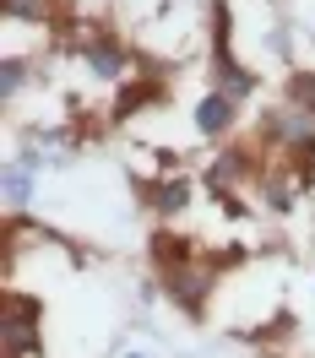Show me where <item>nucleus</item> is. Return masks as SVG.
Segmentation results:
<instances>
[{
	"mask_svg": "<svg viewBox=\"0 0 315 358\" xmlns=\"http://www.w3.org/2000/svg\"><path fill=\"white\" fill-rule=\"evenodd\" d=\"M92 66L104 71V76H114V71H120V55H114V49H92Z\"/></svg>",
	"mask_w": 315,
	"mask_h": 358,
	"instance_id": "nucleus-4",
	"label": "nucleus"
},
{
	"mask_svg": "<svg viewBox=\"0 0 315 358\" xmlns=\"http://www.w3.org/2000/svg\"><path fill=\"white\" fill-rule=\"evenodd\" d=\"M293 98H304V103H315V76H299V82H293Z\"/></svg>",
	"mask_w": 315,
	"mask_h": 358,
	"instance_id": "nucleus-5",
	"label": "nucleus"
},
{
	"mask_svg": "<svg viewBox=\"0 0 315 358\" xmlns=\"http://www.w3.org/2000/svg\"><path fill=\"white\" fill-rule=\"evenodd\" d=\"M196 125H202V131H223V125H228V98H223V92H212L202 109H196Z\"/></svg>",
	"mask_w": 315,
	"mask_h": 358,
	"instance_id": "nucleus-1",
	"label": "nucleus"
},
{
	"mask_svg": "<svg viewBox=\"0 0 315 358\" xmlns=\"http://www.w3.org/2000/svg\"><path fill=\"white\" fill-rule=\"evenodd\" d=\"M202 282L206 277H174V293H180L185 304H196V299H202Z\"/></svg>",
	"mask_w": 315,
	"mask_h": 358,
	"instance_id": "nucleus-2",
	"label": "nucleus"
},
{
	"mask_svg": "<svg viewBox=\"0 0 315 358\" xmlns=\"http://www.w3.org/2000/svg\"><path fill=\"white\" fill-rule=\"evenodd\" d=\"M6 6H11L17 17H38V0H6Z\"/></svg>",
	"mask_w": 315,
	"mask_h": 358,
	"instance_id": "nucleus-6",
	"label": "nucleus"
},
{
	"mask_svg": "<svg viewBox=\"0 0 315 358\" xmlns=\"http://www.w3.org/2000/svg\"><path fill=\"white\" fill-rule=\"evenodd\" d=\"M22 196H27V169H11V185H6V201L17 206Z\"/></svg>",
	"mask_w": 315,
	"mask_h": 358,
	"instance_id": "nucleus-3",
	"label": "nucleus"
}]
</instances>
